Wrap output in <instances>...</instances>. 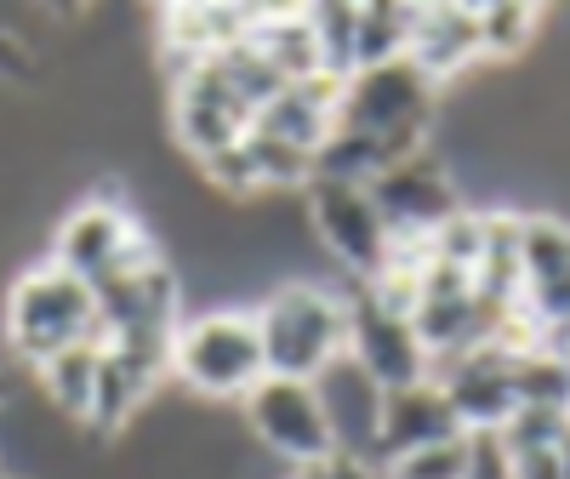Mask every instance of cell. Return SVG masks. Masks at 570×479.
Masks as SVG:
<instances>
[{
  "instance_id": "8fae6325",
  "label": "cell",
  "mask_w": 570,
  "mask_h": 479,
  "mask_svg": "<svg viewBox=\"0 0 570 479\" xmlns=\"http://www.w3.org/2000/svg\"><path fill=\"white\" fill-rule=\"evenodd\" d=\"M519 309L537 325L570 320V217L525 212L519 228Z\"/></svg>"
},
{
  "instance_id": "5b68a950",
  "label": "cell",
  "mask_w": 570,
  "mask_h": 479,
  "mask_svg": "<svg viewBox=\"0 0 570 479\" xmlns=\"http://www.w3.org/2000/svg\"><path fill=\"white\" fill-rule=\"evenodd\" d=\"M303 212H308V223H314V234H320L325 257L337 263L354 285H371L376 274L389 268L394 240H389V223L376 217V206H371L365 188L314 177V183L303 188Z\"/></svg>"
},
{
  "instance_id": "9a60e30c",
  "label": "cell",
  "mask_w": 570,
  "mask_h": 479,
  "mask_svg": "<svg viewBox=\"0 0 570 479\" xmlns=\"http://www.w3.org/2000/svg\"><path fill=\"white\" fill-rule=\"evenodd\" d=\"M337 104H343V86L337 80H292L279 86V98H268L252 120L257 137L279 143V149H297V155H320V143L337 131Z\"/></svg>"
},
{
  "instance_id": "d4e9b609",
  "label": "cell",
  "mask_w": 570,
  "mask_h": 479,
  "mask_svg": "<svg viewBox=\"0 0 570 479\" xmlns=\"http://www.w3.org/2000/svg\"><path fill=\"white\" fill-rule=\"evenodd\" d=\"M0 479H12V473H7V451H0Z\"/></svg>"
},
{
  "instance_id": "277c9868",
  "label": "cell",
  "mask_w": 570,
  "mask_h": 479,
  "mask_svg": "<svg viewBox=\"0 0 570 479\" xmlns=\"http://www.w3.org/2000/svg\"><path fill=\"white\" fill-rule=\"evenodd\" d=\"M337 126L343 131H365V137H389V143H411L428 149L440 126V86L428 80L411 58L376 63L343 80V104H337Z\"/></svg>"
},
{
  "instance_id": "603a6c76",
  "label": "cell",
  "mask_w": 570,
  "mask_h": 479,
  "mask_svg": "<svg viewBox=\"0 0 570 479\" xmlns=\"http://www.w3.org/2000/svg\"><path fill=\"white\" fill-rule=\"evenodd\" d=\"M462 468H468V434L400 457L394 468H383V479H462Z\"/></svg>"
},
{
  "instance_id": "ac0fdd59",
  "label": "cell",
  "mask_w": 570,
  "mask_h": 479,
  "mask_svg": "<svg viewBox=\"0 0 570 479\" xmlns=\"http://www.w3.org/2000/svg\"><path fill=\"white\" fill-rule=\"evenodd\" d=\"M246 40L274 63V75L285 86L320 75V46H314V29H308V7H257Z\"/></svg>"
},
{
  "instance_id": "484cf974",
  "label": "cell",
  "mask_w": 570,
  "mask_h": 479,
  "mask_svg": "<svg viewBox=\"0 0 570 479\" xmlns=\"http://www.w3.org/2000/svg\"><path fill=\"white\" fill-rule=\"evenodd\" d=\"M0 400H7V377H0Z\"/></svg>"
},
{
  "instance_id": "ba28073f",
  "label": "cell",
  "mask_w": 570,
  "mask_h": 479,
  "mask_svg": "<svg viewBox=\"0 0 570 479\" xmlns=\"http://www.w3.org/2000/svg\"><path fill=\"white\" fill-rule=\"evenodd\" d=\"M252 120H257L252 104L228 86V75L212 58L171 80V131H177V143L200 166L217 160V155H228L234 143L252 131Z\"/></svg>"
},
{
  "instance_id": "6da1fadb",
  "label": "cell",
  "mask_w": 570,
  "mask_h": 479,
  "mask_svg": "<svg viewBox=\"0 0 570 479\" xmlns=\"http://www.w3.org/2000/svg\"><path fill=\"white\" fill-rule=\"evenodd\" d=\"M252 320L268 377L314 382L331 360L348 354V292H331L325 280H279Z\"/></svg>"
},
{
  "instance_id": "7402d4cb",
  "label": "cell",
  "mask_w": 570,
  "mask_h": 479,
  "mask_svg": "<svg viewBox=\"0 0 570 479\" xmlns=\"http://www.w3.org/2000/svg\"><path fill=\"white\" fill-rule=\"evenodd\" d=\"M411 23H416V7H400V0H365V7H360V69L405 58Z\"/></svg>"
},
{
  "instance_id": "ffe728a7",
  "label": "cell",
  "mask_w": 570,
  "mask_h": 479,
  "mask_svg": "<svg viewBox=\"0 0 570 479\" xmlns=\"http://www.w3.org/2000/svg\"><path fill=\"white\" fill-rule=\"evenodd\" d=\"M473 23H480V63H519L542 40L548 12L525 0H497V7H473Z\"/></svg>"
},
{
  "instance_id": "5bb4252c",
  "label": "cell",
  "mask_w": 570,
  "mask_h": 479,
  "mask_svg": "<svg viewBox=\"0 0 570 479\" xmlns=\"http://www.w3.org/2000/svg\"><path fill=\"white\" fill-rule=\"evenodd\" d=\"M171 377V360L166 354H142V349H120V343H104V360H98V394H91V417L86 428L98 440H115L131 428V417L160 394V382Z\"/></svg>"
},
{
  "instance_id": "cb8c5ba5",
  "label": "cell",
  "mask_w": 570,
  "mask_h": 479,
  "mask_svg": "<svg viewBox=\"0 0 570 479\" xmlns=\"http://www.w3.org/2000/svg\"><path fill=\"white\" fill-rule=\"evenodd\" d=\"M285 479H383V468H371V462H360V457L331 451V457H320V462H308V468H292Z\"/></svg>"
},
{
  "instance_id": "3957f363",
  "label": "cell",
  "mask_w": 570,
  "mask_h": 479,
  "mask_svg": "<svg viewBox=\"0 0 570 479\" xmlns=\"http://www.w3.org/2000/svg\"><path fill=\"white\" fill-rule=\"evenodd\" d=\"M171 377L183 382L188 394H200V400H234V405H240L268 377L252 309L183 314L177 338H171Z\"/></svg>"
},
{
  "instance_id": "2e32d148",
  "label": "cell",
  "mask_w": 570,
  "mask_h": 479,
  "mask_svg": "<svg viewBox=\"0 0 570 479\" xmlns=\"http://www.w3.org/2000/svg\"><path fill=\"white\" fill-rule=\"evenodd\" d=\"M445 440H462V422L451 411V400L440 394V382L428 377L416 389H400L383 400V434H376V468H394L400 457L411 451H428V446H445Z\"/></svg>"
},
{
  "instance_id": "4fadbf2b",
  "label": "cell",
  "mask_w": 570,
  "mask_h": 479,
  "mask_svg": "<svg viewBox=\"0 0 570 479\" xmlns=\"http://www.w3.org/2000/svg\"><path fill=\"white\" fill-rule=\"evenodd\" d=\"M314 400L325 411V428H331V446H337L343 457H360L371 462L376 457V434H383V389L343 354L331 360L320 377H314ZM376 468V462H371Z\"/></svg>"
},
{
  "instance_id": "8992f818",
  "label": "cell",
  "mask_w": 570,
  "mask_h": 479,
  "mask_svg": "<svg viewBox=\"0 0 570 479\" xmlns=\"http://www.w3.org/2000/svg\"><path fill=\"white\" fill-rule=\"evenodd\" d=\"M365 195L376 217L389 223V240H434V228L462 212V183L434 143L422 155L400 160L394 172H383L376 183H365Z\"/></svg>"
},
{
  "instance_id": "7c38bea8",
  "label": "cell",
  "mask_w": 570,
  "mask_h": 479,
  "mask_svg": "<svg viewBox=\"0 0 570 479\" xmlns=\"http://www.w3.org/2000/svg\"><path fill=\"white\" fill-rule=\"evenodd\" d=\"M434 382H440V394L451 400L462 434H497V428L519 411L513 354H502V349H473V354L440 365Z\"/></svg>"
},
{
  "instance_id": "44dd1931",
  "label": "cell",
  "mask_w": 570,
  "mask_h": 479,
  "mask_svg": "<svg viewBox=\"0 0 570 479\" xmlns=\"http://www.w3.org/2000/svg\"><path fill=\"white\" fill-rule=\"evenodd\" d=\"M308 29H314V46H320V75L325 80H348L360 69V7H308Z\"/></svg>"
},
{
  "instance_id": "9c48e42d",
  "label": "cell",
  "mask_w": 570,
  "mask_h": 479,
  "mask_svg": "<svg viewBox=\"0 0 570 479\" xmlns=\"http://www.w3.org/2000/svg\"><path fill=\"white\" fill-rule=\"evenodd\" d=\"M348 360L376 382L383 394L416 389V382L434 377L428 349L416 343V325L394 309H383L365 285H348Z\"/></svg>"
},
{
  "instance_id": "d6986e66",
  "label": "cell",
  "mask_w": 570,
  "mask_h": 479,
  "mask_svg": "<svg viewBox=\"0 0 570 479\" xmlns=\"http://www.w3.org/2000/svg\"><path fill=\"white\" fill-rule=\"evenodd\" d=\"M98 360H104V338L98 343H75L63 354H52L46 365H35V382L52 417H63L69 428H86L91 417V394H98Z\"/></svg>"
},
{
  "instance_id": "7a4b0ae2",
  "label": "cell",
  "mask_w": 570,
  "mask_h": 479,
  "mask_svg": "<svg viewBox=\"0 0 570 479\" xmlns=\"http://www.w3.org/2000/svg\"><path fill=\"white\" fill-rule=\"evenodd\" d=\"M0 325H7V349L23 365H46L52 354L75 349V343H98V297L91 285L75 280L58 263H35L7 285V303H0Z\"/></svg>"
},
{
  "instance_id": "30bf717a",
  "label": "cell",
  "mask_w": 570,
  "mask_h": 479,
  "mask_svg": "<svg viewBox=\"0 0 570 479\" xmlns=\"http://www.w3.org/2000/svg\"><path fill=\"white\" fill-rule=\"evenodd\" d=\"M149 228V223H137L131 206L120 195H91V201H75L58 228H52V246H46V263H58L69 268L75 280H104L131 246H137V234Z\"/></svg>"
},
{
  "instance_id": "e0dca14e",
  "label": "cell",
  "mask_w": 570,
  "mask_h": 479,
  "mask_svg": "<svg viewBox=\"0 0 570 479\" xmlns=\"http://www.w3.org/2000/svg\"><path fill=\"white\" fill-rule=\"evenodd\" d=\"M405 58L440 91L468 80L480 69V23H473V7H416Z\"/></svg>"
},
{
  "instance_id": "52a82bcc",
  "label": "cell",
  "mask_w": 570,
  "mask_h": 479,
  "mask_svg": "<svg viewBox=\"0 0 570 479\" xmlns=\"http://www.w3.org/2000/svg\"><path fill=\"white\" fill-rule=\"evenodd\" d=\"M246 411V428L263 440V451H274L292 468H308L320 457H331V428H325V411L314 400V382H292V377H263L257 389L240 400Z\"/></svg>"
}]
</instances>
